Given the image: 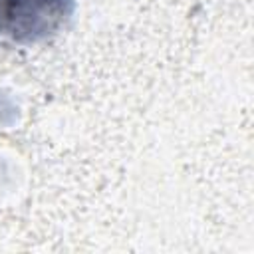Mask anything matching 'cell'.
Wrapping results in <instances>:
<instances>
[{
  "instance_id": "1",
  "label": "cell",
  "mask_w": 254,
  "mask_h": 254,
  "mask_svg": "<svg viewBox=\"0 0 254 254\" xmlns=\"http://www.w3.org/2000/svg\"><path fill=\"white\" fill-rule=\"evenodd\" d=\"M65 0H0V34L20 42L44 38L62 22Z\"/></svg>"
}]
</instances>
